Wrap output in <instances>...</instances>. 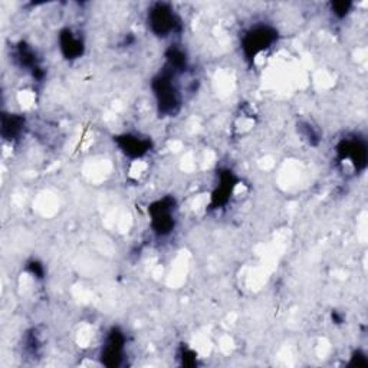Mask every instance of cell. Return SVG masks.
<instances>
[{"label": "cell", "instance_id": "cell-6", "mask_svg": "<svg viewBox=\"0 0 368 368\" xmlns=\"http://www.w3.org/2000/svg\"><path fill=\"white\" fill-rule=\"evenodd\" d=\"M338 153L342 158H349L357 169H364L367 165V147L360 140H344L340 147Z\"/></svg>", "mask_w": 368, "mask_h": 368}, {"label": "cell", "instance_id": "cell-5", "mask_svg": "<svg viewBox=\"0 0 368 368\" xmlns=\"http://www.w3.org/2000/svg\"><path fill=\"white\" fill-rule=\"evenodd\" d=\"M124 351V335L117 328L111 330L107 337L104 350H102V362L108 367L119 365Z\"/></svg>", "mask_w": 368, "mask_h": 368}, {"label": "cell", "instance_id": "cell-11", "mask_svg": "<svg viewBox=\"0 0 368 368\" xmlns=\"http://www.w3.org/2000/svg\"><path fill=\"white\" fill-rule=\"evenodd\" d=\"M350 3L349 2H337V3H333V10L335 15H338L340 17H344L346 13H349L350 10Z\"/></svg>", "mask_w": 368, "mask_h": 368}, {"label": "cell", "instance_id": "cell-4", "mask_svg": "<svg viewBox=\"0 0 368 368\" xmlns=\"http://www.w3.org/2000/svg\"><path fill=\"white\" fill-rule=\"evenodd\" d=\"M173 210H174V200L172 199L158 200L150 208L151 224L157 235L166 236L173 231L174 228Z\"/></svg>", "mask_w": 368, "mask_h": 368}, {"label": "cell", "instance_id": "cell-8", "mask_svg": "<svg viewBox=\"0 0 368 368\" xmlns=\"http://www.w3.org/2000/svg\"><path fill=\"white\" fill-rule=\"evenodd\" d=\"M59 45L67 59H76L84 53V42L72 31L65 29L59 35Z\"/></svg>", "mask_w": 368, "mask_h": 368}, {"label": "cell", "instance_id": "cell-10", "mask_svg": "<svg viewBox=\"0 0 368 368\" xmlns=\"http://www.w3.org/2000/svg\"><path fill=\"white\" fill-rule=\"evenodd\" d=\"M22 127H24V119L20 117H16V115H10L9 118L3 117L2 134L8 140L15 138L20 131H22Z\"/></svg>", "mask_w": 368, "mask_h": 368}, {"label": "cell", "instance_id": "cell-9", "mask_svg": "<svg viewBox=\"0 0 368 368\" xmlns=\"http://www.w3.org/2000/svg\"><path fill=\"white\" fill-rule=\"evenodd\" d=\"M235 187V178L232 176V173L226 172V174H221V181L219 184V189L216 190L213 200L216 201V204H224L228 201L229 196L232 194V190Z\"/></svg>", "mask_w": 368, "mask_h": 368}, {"label": "cell", "instance_id": "cell-1", "mask_svg": "<svg viewBox=\"0 0 368 368\" xmlns=\"http://www.w3.org/2000/svg\"><path fill=\"white\" fill-rule=\"evenodd\" d=\"M153 90L157 98L158 111L162 115H173L178 106H180V97L176 85L172 81L170 72H162L153 79Z\"/></svg>", "mask_w": 368, "mask_h": 368}, {"label": "cell", "instance_id": "cell-2", "mask_svg": "<svg viewBox=\"0 0 368 368\" xmlns=\"http://www.w3.org/2000/svg\"><path fill=\"white\" fill-rule=\"evenodd\" d=\"M149 25L153 33L165 37L180 29V19L169 5L158 3L149 13Z\"/></svg>", "mask_w": 368, "mask_h": 368}, {"label": "cell", "instance_id": "cell-7", "mask_svg": "<svg viewBox=\"0 0 368 368\" xmlns=\"http://www.w3.org/2000/svg\"><path fill=\"white\" fill-rule=\"evenodd\" d=\"M117 144L119 146V149L122 151H124L126 156H128L131 158H138L141 156H144L150 150V141L149 140L140 138V137L131 135V134L117 137Z\"/></svg>", "mask_w": 368, "mask_h": 368}, {"label": "cell", "instance_id": "cell-3", "mask_svg": "<svg viewBox=\"0 0 368 368\" xmlns=\"http://www.w3.org/2000/svg\"><path fill=\"white\" fill-rule=\"evenodd\" d=\"M278 37V33L269 26H256L243 37V52L248 58H255L262 51L268 49Z\"/></svg>", "mask_w": 368, "mask_h": 368}]
</instances>
